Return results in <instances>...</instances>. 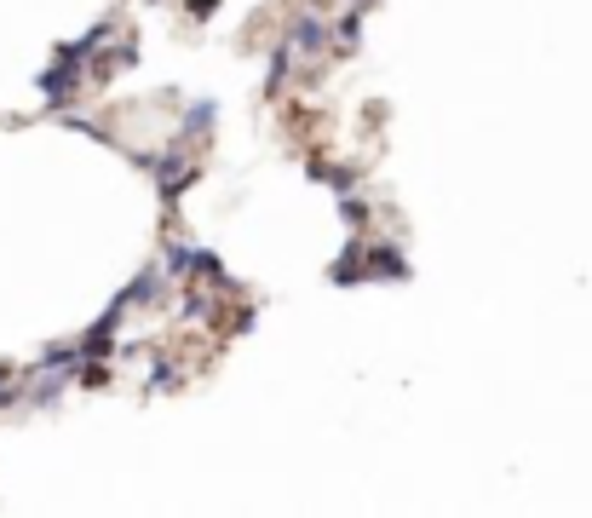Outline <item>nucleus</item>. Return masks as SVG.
<instances>
[{
    "label": "nucleus",
    "instance_id": "6e6552de",
    "mask_svg": "<svg viewBox=\"0 0 592 518\" xmlns=\"http://www.w3.org/2000/svg\"><path fill=\"white\" fill-rule=\"evenodd\" d=\"M328 41H334L340 52H351V47H357V41H363V6L340 12V18H334V29H328Z\"/></svg>",
    "mask_w": 592,
    "mask_h": 518
},
{
    "label": "nucleus",
    "instance_id": "1a4fd4ad",
    "mask_svg": "<svg viewBox=\"0 0 592 518\" xmlns=\"http://www.w3.org/2000/svg\"><path fill=\"white\" fill-rule=\"evenodd\" d=\"M184 277H196V283H213V288H230L225 283V265H219V254H207V248H190V271Z\"/></svg>",
    "mask_w": 592,
    "mask_h": 518
},
{
    "label": "nucleus",
    "instance_id": "423d86ee",
    "mask_svg": "<svg viewBox=\"0 0 592 518\" xmlns=\"http://www.w3.org/2000/svg\"><path fill=\"white\" fill-rule=\"evenodd\" d=\"M305 173H311V179H322L328 190H340V196H345V190H357V179H363L351 162H305Z\"/></svg>",
    "mask_w": 592,
    "mask_h": 518
},
{
    "label": "nucleus",
    "instance_id": "4468645a",
    "mask_svg": "<svg viewBox=\"0 0 592 518\" xmlns=\"http://www.w3.org/2000/svg\"><path fill=\"white\" fill-rule=\"evenodd\" d=\"M184 271H190V248H184V242H167V248H161V277H184Z\"/></svg>",
    "mask_w": 592,
    "mask_h": 518
},
{
    "label": "nucleus",
    "instance_id": "f257e3e1",
    "mask_svg": "<svg viewBox=\"0 0 592 518\" xmlns=\"http://www.w3.org/2000/svg\"><path fill=\"white\" fill-rule=\"evenodd\" d=\"M81 64H87V58L64 41V47H58V58L35 75V87H41V98L52 104V110H64L69 98H75V87H81Z\"/></svg>",
    "mask_w": 592,
    "mask_h": 518
},
{
    "label": "nucleus",
    "instance_id": "f03ea898",
    "mask_svg": "<svg viewBox=\"0 0 592 518\" xmlns=\"http://www.w3.org/2000/svg\"><path fill=\"white\" fill-rule=\"evenodd\" d=\"M363 277L368 283H409V259H403V248H397V242H374V248H368L363 242Z\"/></svg>",
    "mask_w": 592,
    "mask_h": 518
},
{
    "label": "nucleus",
    "instance_id": "9d476101",
    "mask_svg": "<svg viewBox=\"0 0 592 518\" xmlns=\"http://www.w3.org/2000/svg\"><path fill=\"white\" fill-rule=\"evenodd\" d=\"M179 386H184V369L156 352V369H150V380H144V392H156V398H161V392H179Z\"/></svg>",
    "mask_w": 592,
    "mask_h": 518
},
{
    "label": "nucleus",
    "instance_id": "7ed1b4c3",
    "mask_svg": "<svg viewBox=\"0 0 592 518\" xmlns=\"http://www.w3.org/2000/svg\"><path fill=\"white\" fill-rule=\"evenodd\" d=\"M282 41L294 47V58H317V52L328 47V24L305 12V18H294V24H288V35H282Z\"/></svg>",
    "mask_w": 592,
    "mask_h": 518
},
{
    "label": "nucleus",
    "instance_id": "39448f33",
    "mask_svg": "<svg viewBox=\"0 0 592 518\" xmlns=\"http://www.w3.org/2000/svg\"><path fill=\"white\" fill-rule=\"evenodd\" d=\"M328 283H363V236L351 231V242H345V254L328 265Z\"/></svg>",
    "mask_w": 592,
    "mask_h": 518
},
{
    "label": "nucleus",
    "instance_id": "2eb2a0df",
    "mask_svg": "<svg viewBox=\"0 0 592 518\" xmlns=\"http://www.w3.org/2000/svg\"><path fill=\"white\" fill-rule=\"evenodd\" d=\"M23 398V386H18V375H12V369H6V363H0V409H12V403Z\"/></svg>",
    "mask_w": 592,
    "mask_h": 518
},
{
    "label": "nucleus",
    "instance_id": "f8f14e48",
    "mask_svg": "<svg viewBox=\"0 0 592 518\" xmlns=\"http://www.w3.org/2000/svg\"><path fill=\"white\" fill-rule=\"evenodd\" d=\"M213 116H219V110H213L207 98H196V104L184 110V139H202L207 127H213Z\"/></svg>",
    "mask_w": 592,
    "mask_h": 518
},
{
    "label": "nucleus",
    "instance_id": "ddd939ff",
    "mask_svg": "<svg viewBox=\"0 0 592 518\" xmlns=\"http://www.w3.org/2000/svg\"><path fill=\"white\" fill-rule=\"evenodd\" d=\"M340 219L351 225V231H368V219H374V208H368L363 196H351V190H345V196H340Z\"/></svg>",
    "mask_w": 592,
    "mask_h": 518
},
{
    "label": "nucleus",
    "instance_id": "0eeeda50",
    "mask_svg": "<svg viewBox=\"0 0 592 518\" xmlns=\"http://www.w3.org/2000/svg\"><path fill=\"white\" fill-rule=\"evenodd\" d=\"M288 75H294V47L288 41H276L271 52V70H265V98H276L282 87H288Z\"/></svg>",
    "mask_w": 592,
    "mask_h": 518
},
{
    "label": "nucleus",
    "instance_id": "dca6fc26",
    "mask_svg": "<svg viewBox=\"0 0 592 518\" xmlns=\"http://www.w3.org/2000/svg\"><path fill=\"white\" fill-rule=\"evenodd\" d=\"M219 12V0H190V18H213Z\"/></svg>",
    "mask_w": 592,
    "mask_h": 518
},
{
    "label": "nucleus",
    "instance_id": "20e7f679",
    "mask_svg": "<svg viewBox=\"0 0 592 518\" xmlns=\"http://www.w3.org/2000/svg\"><path fill=\"white\" fill-rule=\"evenodd\" d=\"M161 294H167V288H161V265H150V271H138V283H133V288H121V306H127V311L156 306Z\"/></svg>",
    "mask_w": 592,
    "mask_h": 518
},
{
    "label": "nucleus",
    "instance_id": "9b49d317",
    "mask_svg": "<svg viewBox=\"0 0 592 518\" xmlns=\"http://www.w3.org/2000/svg\"><path fill=\"white\" fill-rule=\"evenodd\" d=\"M179 317H184V323H213V317H219V300L202 294V288H190V294H184V306H179Z\"/></svg>",
    "mask_w": 592,
    "mask_h": 518
}]
</instances>
